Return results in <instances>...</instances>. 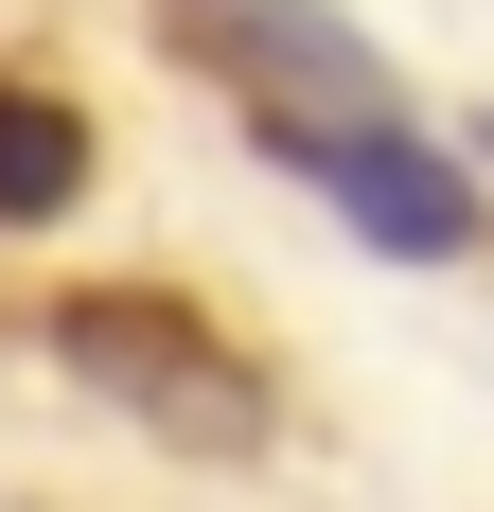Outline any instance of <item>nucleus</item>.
I'll return each instance as SVG.
<instances>
[{"mask_svg":"<svg viewBox=\"0 0 494 512\" xmlns=\"http://www.w3.org/2000/svg\"><path fill=\"white\" fill-rule=\"evenodd\" d=\"M53 371H71L106 424L177 442V460H265V371H247L212 318L142 301V283H89V301H53Z\"/></svg>","mask_w":494,"mask_h":512,"instance_id":"1","label":"nucleus"},{"mask_svg":"<svg viewBox=\"0 0 494 512\" xmlns=\"http://www.w3.org/2000/svg\"><path fill=\"white\" fill-rule=\"evenodd\" d=\"M159 53L212 71L247 124H353V106H389V53L353 36L336 0H159Z\"/></svg>","mask_w":494,"mask_h":512,"instance_id":"2","label":"nucleus"},{"mask_svg":"<svg viewBox=\"0 0 494 512\" xmlns=\"http://www.w3.org/2000/svg\"><path fill=\"white\" fill-rule=\"evenodd\" d=\"M265 159H283V177H318V195H336L389 265H459V248H477V177H459L442 142H406L389 106H353V124H265Z\"/></svg>","mask_w":494,"mask_h":512,"instance_id":"3","label":"nucleus"},{"mask_svg":"<svg viewBox=\"0 0 494 512\" xmlns=\"http://www.w3.org/2000/svg\"><path fill=\"white\" fill-rule=\"evenodd\" d=\"M71 195H89V106L0 89V230H53Z\"/></svg>","mask_w":494,"mask_h":512,"instance_id":"4","label":"nucleus"},{"mask_svg":"<svg viewBox=\"0 0 494 512\" xmlns=\"http://www.w3.org/2000/svg\"><path fill=\"white\" fill-rule=\"evenodd\" d=\"M459 142H477V159H494V106H477V124H459Z\"/></svg>","mask_w":494,"mask_h":512,"instance_id":"5","label":"nucleus"}]
</instances>
